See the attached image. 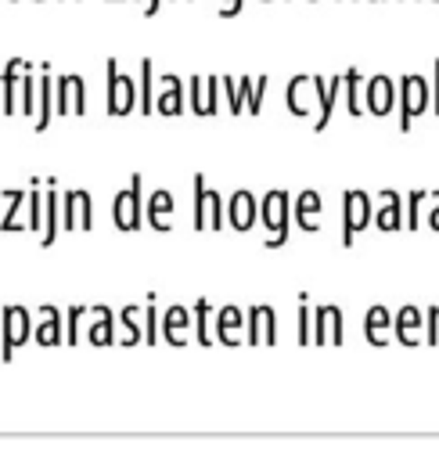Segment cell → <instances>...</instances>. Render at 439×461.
Wrapping results in <instances>:
<instances>
[{
    "instance_id": "1",
    "label": "cell",
    "mask_w": 439,
    "mask_h": 461,
    "mask_svg": "<svg viewBox=\"0 0 439 461\" xmlns=\"http://www.w3.org/2000/svg\"><path fill=\"white\" fill-rule=\"evenodd\" d=\"M104 79H108V86H104V112L115 115V119L130 115V112L140 104V83H137L133 76H126V72L115 65V58H108Z\"/></svg>"
},
{
    "instance_id": "2",
    "label": "cell",
    "mask_w": 439,
    "mask_h": 461,
    "mask_svg": "<svg viewBox=\"0 0 439 461\" xmlns=\"http://www.w3.org/2000/svg\"><path fill=\"white\" fill-rule=\"evenodd\" d=\"M288 202H291V198H288V191H281V187H273V191H266V194L259 198V220H263V227H266V249H281V245L288 241V223L295 220Z\"/></svg>"
},
{
    "instance_id": "3",
    "label": "cell",
    "mask_w": 439,
    "mask_h": 461,
    "mask_svg": "<svg viewBox=\"0 0 439 461\" xmlns=\"http://www.w3.org/2000/svg\"><path fill=\"white\" fill-rule=\"evenodd\" d=\"M144 187H140V173H133V180L115 194V202H112V223H115V230H140V223L148 220V212H144Z\"/></svg>"
},
{
    "instance_id": "4",
    "label": "cell",
    "mask_w": 439,
    "mask_h": 461,
    "mask_svg": "<svg viewBox=\"0 0 439 461\" xmlns=\"http://www.w3.org/2000/svg\"><path fill=\"white\" fill-rule=\"evenodd\" d=\"M428 104H432V86H428V79H425L421 72H407V76L399 79V104H396V112H399V130H410L414 119H417Z\"/></svg>"
},
{
    "instance_id": "5",
    "label": "cell",
    "mask_w": 439,
    "mask_h": 461,
    "mask_svg": "<svg viewBox=\"0 0 439 461\" xmlns=\"http://www.w3.org/2000/svg\"><path fill=\"white\" fill-rule=\"evenodd\" d=\"M374 220V202L367 191L349 187L342 191V245H353L356 234Z\"/></svg>"
},
{
    "instance_id": "6",
    "label": "cell",
    "mask_w": 439,
    "mask_h": 461,
    "mask_svg": "<svg viewBox=\"0 0 439 461\" xmlns=\"http://www.w3.org/2000/svg\"><path fill=\"white\" fill-rule=\"evenodd\" d=\"M32 335H36L32 313H29L25 306H18V303H7V306H4V360H11L14 349L25 346Z\"/></svg>"
},
{
    "instance_id": "7",
    "label": "cell",
    "mask_w": 439,
    "mask_h": 461,
    "mask_svg": "<svg viewBox=\"0 0 439 461\" xmlns=\"http://www.w3.org/2000/svg\"><path fill=\"white\" fill-rule=\"evenodd\" d=\"M54 112L58 115H86V83L76 72H61L54 83Z\"/></svg>"
},
{
    "instance_id": "8",
    "label": "cell",
    "mask_w": 439,
    "mask_h": 461,
    "mask_svg": "<svg viewBox=\"0 0 439 461\" xmlns=\"http://www.w3.org/2000/svg\"><path fill=\"white\" fill-rule=\"evenodd\" d=\"M94 227V198L83 187L61 194V230H90Z\"/></svg>"
},
{
    "instance_id": "9",
    "label": "cell",
    "mask_w": 439,
    "mask_h": 461,
    "mask_svg": "<svg viewBox=\"0 0 439 461\" xmlns=\"http://www.w3.org/2000/svg\"><path fill=\"white\" fill-rule=\"evenodd\" d=\"M313 346H345V317L335 303L313 310Z\"/></svg>"
},
{
    "instance_id": "10",
    "label": "cell",
    "mask_w": 439,
    "mask_h": 461,
    "mask_svg": "<svg viewBox=\"0 0 439 461\" xmlns=\"http://www.w3.org/2000/svg\"><path fill=\"white\" fill-rule=\"evenodd\" d=\"M363 104H367V112L378 119V115H389L396 104H399V83L392 79V76H385V72H378V76H371L367 83H363Z\"/></svg>"
},
{
    "instance_id": "11",
    "label": "cell",
    "mask_w": 439,
    "mask_h": 461,
    "mask_svg": "<svg viewBox=\"0 0 439 461\" xmlns=\"http://www.w3.org/2000/svg\"><path fill=\"white\" fill-rule=\"evenodd\" d=\"M309 97H317L320 104V76H291L288 86H284V101H288V112L291 115H309Z\"/></svg>"
},
{
    "instance_id": "12",
    "label": "cell",
    "mask_w": 439,
    "mask_h": 461,
    "mask_svg": "<svg viewBox=\"0 0 439 461\" xmlns=\"http://www.w3.org/2000/svg\"><path fill=\"white\" fill-rule=\"evenodd\" d=\"M255 220H259V198H255L252 191L237 187V191L230 194V202H227V223H230L237 234H245V230L255 227Z\"/></svg>"
},
{
    "instance_id": "13",
    "label": "cell",
    "mask_w": 439,
    "mask_h": 461,
    "mask_svg": "<svg viewBox=\"0 0 439 461\" xmlns=\"http://www.w3.org/2000/svg\"><path fill=\"white\" fill-rule=\"evenodd\" d=\"M273 342H277L273 306H252L248 310V328H245V346H273Z\"/></svg>"
},
{
    "instance_id": "14",
    "label": "cell",
    "mask_w": 439,
    "mask_h": 461,
    "mask_svg": "<svg viewBox=\"0 0 439 461\" xmlns=\"http://www.w3.org/2000/svg\"><path fill=\"white\" fill-rule=\"evenodd\" d=\"M320 212H324V198H320V191H313V187H306V191L291 202V216H295L299 230H306V234L320 230Z\"/></svg>"
},
{
    "instance_id": "15",
    "label": "cell",
    "mask_w": 439,
    "mask_h": 461,
    "mask_svg": "<svg viewBox=\"0 0 439 461\" xmlns=\"http://www.w3.org/2000/svg\"><path fill=\"white\" fill-rule=\"evenodd\" d=\"M245 328H248V313H241L237 306L216 310V339H220V346H241Z\"/></svg>"
},
{
    "instance_id": "16",
    "label": "cell",
    "mask_w": 439,
    "mask_h": 461,
    "mask_svg": "<svg viewBox=\"0 0 439 461\" xmlns=\"http://www.w3.org/2000/svg\"><path fill=\"white\" fill-rule=\"evenodd\" d=\"M184 90H187V86H184L173 72L162 76V83H158V90H155V112H158V115H169V119L180 115L184 104H187V101H184Z\"/></svg>"
},
{
    "instance_id": "17",
    "label": "cell",
    "mask_w": 439,
    "mask_h": 461,
    "mask_svg": "<svg viewBox=\"0 0 439 461\" xmlns=\"http://www.w3.org/2000/svg\"><path fill=\"white\" fill-rule=\"evenodd\" d=\"M378 198H381V205L374 209V227H378V230H403V227H407V223H403L407 202H403L392 187H385Z\"/></svg>"
},
{
    "instance_id": "18",
    "label": "cell",
    "mask_w": 439,
    "mask_h": 461,
    "mask_svg": "<svg viewBox=\"0 0 439 461\" xmlns=\"http://www.w3.org/2000/svg\"><path fill=\"white\" fill-rule=\"evenodd\" d=\"M421 328H425V313H421L417 306H403V310L392 317V335H396V342L407 346V349L421 346V339H417Z\"/></svg>"
},
{
    "instance_id": "19",
    "label": "cell",
    "mask_w": 439,
    "mask_h": 461,
    "mask_svg": "<svg viewBox=\"0 0 439 461\" xmlns=\"http://www.w3.org/2000/svg\"><path fill=\"white\" fill-rule=\"evenodd\" d=\"M40 346H61L65 342V313L58 306H40V321H36V335Z\"/></svg>"
},
{
    "instance_id": "20",
    "label": "cell",
    "mask_w": 439,
    "mask_h": 461,
    "mask_svg": "<svg viewBox=\"0 0 439 461\" xmlns=\"http://www.w3.org/2000/svg\"><path fill=\"white\" fill-rule=\"evenodd\" d=\"M29 68L25 58H11L7 68H4V112L7 115H18L22 112V72Z\"/></svg>"
},
{
    "instance_id": "21",
    "label": "cell",
    "mask_w": 439,
    "mask_h": 461,
    "mask_svg": "<svg viewBox=\"0 0 439 461\" xmlns=\"http://www.w3.org/2000/svg\"><path fill=\"white\" fill-rule=\"evenodd\" d=\"M144 212H148L151 230H169V227H173V216H176V198H173L166 187H158V191H151Z\"/></svg>"
},
{
    "instance_id": "22",
    "label": "cell",
    "mask_w": 439,
    "mask_h": 461,
    "mask_svg": "<svg viewBox=\"0 0 439 461\" xmlns=\"http://www.w3.org/2000/svg\"><path fill=\"white\" fill-rule=\"evenodd\" d=\"M194 324V310H187V306H169L166 313H162V339L169 342V346H187V339H184V331Z\"/></svg>"
},
{
    "instance_id": "23",
    "label": "cell",
    "mask_w": 439,
    "mask_h": 461,
    "mask_svg": "<svg viewBox=\"0 0 439 461\" xmlns=\"http://www.w3.org/2000/svg\"><path fill=\"white\" fill-rule=\"evenodd\" d=\"M54 115H58V112H54V76H50V65L43 61V65H40V104H36L32 130H47Z\"/></svg>"
},
{
    "instance_id": "24",
    "label": "cell",
    "mask_w": 439,
    "mask_h": 461,
    "mask_svg": "<svg viewBox=\"0 0 439 461\" xmlns=\"http://www.w3.org/2000/svg\"><path fill=\"white\" fill-rule=\"evenodd\" d=\"M94 321L86 324V342L90 346H115V313L108 306H90Z\"/></svg>"
},
{
    "instance_id": "25",
    "label": "cell",
    "mask_w": 439,
    "mask_h": 461,
    "mask_svg": "<svg viewBox=\"0 0 439 461\" xmlns=\"http://www.w3.org/2000/svg\"><path fill=\"white\" fill-rule=\"evenodd\" d=\"M389 331H392V313L385 306H371L363 313V339L371 346H389Z\"/></svg>"
},
{
    "instance_id": "26",
    "label": "cell",
    "mask_w": 439,
    "mask_h": 461,
    "mask_svg": "<svg viewBox=\"0 0 439 461\" xmlns=\"http://www.w3.org/2000/svg\"><path fill=\"white\" fill-rule=\"evenodd\" d=\"M342 90H345V76H331V79H324V86H320V112H317L313 130H327L331 112H335V101H338Z\"/></svg>"
},
{
    "instance_id": "27",
    "label": "cell",
    "mask_w": 439,
    "mask_h": 461,
    "mask_svg": "<svg viewBox=\"0 0 439 461\" xmlns=\"http://www.w3.org/2000/svg\"><path fill=\"white\" fill-rule=\"evenodd\" d=\"M58 180L47 176V220H43V234H40V245L50 249L58 241Z\"/></svg>"
},
{
    "instance_id": "28",
    "label": "cell",
    "mask_w": 439,
    "mask_h": 461,
    "mask_svg": "<svg viewBox=\"0 0 439 461\" xmlns=\"http://www.w3.org/2000/svg\"><path fill=\"white\" fill-rule=\"evenodd\" d=\"M363 72L360 68H345V112L349 115H363L367 104H363Z\"/></svg>"
},
{
    "instance_id": "29",
    "label": "cell",
    "mask_w": 439,
    "mask_h": 461,
    "mask_svg": "<svg viewBox=\"0 0 439 461\" xmlns=\"http://www.w3.org/2000/svg\"><path fill=\"white\" fill-rule=\"evenodd\" d=\"M43 220H47V191H40V180H29V230L43 234Z\"/></svg>"
},
{
    "instance_id": "30",
    "label": "cell",
    "mask_w": 439,
    "mask_h": 461,
    "mask_svg": "<svg viewBox=\"0 0 439 461\" xmlns=\"http://www.w3.org/2000/svg\"><path fill=\"white\" fill-rule=\"evenodd\" d=\"M137 83H140V112L148 115L155 108V90H158L155 86V61L151 58H140V79Z\"/></svg>"
},
{
    "instance_id": "31",
    "label": "cell",
    "mask_w": 439,
    "mask_h": 461,
    "mask_svg": "<svg viewBox=\"0 0 439 461\" xmlns=\"http://www.w3.org/2000/svg\"><path fill=\"white\" fill-rule=\"evenodd\" d=\"M191 191H194V202H191V223H194V230H209V227H205V198H209V184H205L202 173H194Z\"/></svg>"
},
{
    "instance_id": "32",
    "label": "cell",
    "mask_w": 439,
    "mask_h": 461,
    "mask_svg": "<svg viewBox=\"0 0 439 461\" xmlns=\"http://www.w3.org/2000/svg\"><path fill=\"white\" fill-rule=\"evenodd\" d=\"M4 198H7V212H4V220H0V230L11 234V230H18V212H22V205H29V191L7 187Z\"/></svg>"
},
{
    "instance_id": "33",
    "label": "cell",
    "mask_w": 439,
    "mask_h": 461,
    "mask_svg": "<svg viewBox=\"0 0 439 461\" xmlns=\"http://www.w3.org/2000/svg\"><path fill=\"white\" fill-rule=\"evenodd\" d=\"M205 227L209 230H223L227 227V202L212 187H209V198H205Z\"/></svg>"
},
{
    "instance_id": "34",
    "label": "cell",
    "mask_w": 439,
    "mask_h": 461,
    "mask_svg": "<svg viewBox=\"0 0 439 461\" xmlns=\"http://www.w3.org/2000/svg\"><path fill=\"white\" fill-rule=\"evenodd\" d=\"M191 310H194V342L198 346H212V339H209V321H216L212 317V303L209 299H198Z\"/></svg>"
},
{
    "instance_id": "35",
    "label": "cell",
    "mask_w": 439,
    "mask_h": 461,
    "mask_svg": "<svg viewBox=\"0 0 439 461\" xmlns=\"http://www.w3.org/2000/svg\"><path fill=\"white\" fill-rule=\"evenodd\" d=\"M299 346H313V310H309V295H299Z\"/></svg>"
},
{
    "instance_id": "36",
    "label": "cell",
    "mask_w": 439,
    "mask_h": 461,
    "mask_svg": "<svg viewBox=\"0 0 439 461\" xmlns=\"http://www.w3.org/2000/svg\"><path fill=\"white\" fill-rule=\"evenodd\" d=\"M162 331V313L155 310V292L148 295V310H144V346H155Z\"/></svg>"
},
{
    "instance_id": "37",
    "label": "cell",
    "mask_w": 439,
    "mask_h": 461,
    "mask_svg": "<svg viewBox=\"0 0 439 461\" xmlns=\"http://www.w3.org/2000/svg\"><path fill=\"white\" fill-rule=\"evenodd\" d=\"M428 198H432V194L421 191V187H414V191L407 194V230H417V227H421V205H425Z\"/></svg>"
},
{
    "instance_id": "38",
    "label": "cell",
    "mask_w": 439,
    "mask_h": 461,
    "mask_svg": "<svg viewBox=\"0 0 439 461\" xmlns=\"http://www.w3.org/2000/svg\"><path fill=\"white\" fill-rule=\"evenodd\" d=\"M90 310L86 306H68L65 310V346H79V324Z\"/></svg>"
},
{
    "instance_id": "39",
    "label": "cell",
    "mask_w": 439,
    "mask_h": 461,
    "mask_svg": "<svg viewBox=\"0 0 439 461\" xmlns=\"http://www.w3.org/2000/svg\"><path fill=\"white\" fill-rule=\"evenodd\" d=\"M137 313H140V306H126V310L119 313V321H122V328H126V342H122V346H137V342L144 339V328H140Z\"/></svg>"
},
{
    "instance_id": "40",
    "label": "cell",
    "mask_w": 439,
    "mask_h": 461,
    "mask_svg": "<svg viewBox=\"0 0 439 461\" xmlns=\"http://www.w3.org/2000/svg\"><path fill=\"white\" fill-rule=\"evenodd\" d=\"M421 346H439V306L425 310V339Z\"/></svg>"
},
{
    "instance_id": "41",
    "label": "cell",
    "mask_w": 439,
    "mask_h": 461,
    "mask_svg": "<svg viewBox=\"0 0 439 461\" xmlns=\"http://www.w3.org/2000/svg\"><path fill=\"white\" fill-rule=\"evenodd\" d=\"M220 94H223V79H220V76H209V79H205V115H216Z\"/></svg>"
},
{
    "instance_id": "42",
    "label": "cell",
    "mask_w": 439,
    "mask_h": 461,
    "mask_svg": "<svg viewBox=\"0 0 439 461\" xmlns=\"http://www.w3.org/2000/svg\"><path fill=\"white\" fill-rule=\"evenodd\" d=\"M187 90H191V112L194 115H205V83H202V76H191Z\"/></svg>"
},
{
    "instance_id": "43",
    "label": "cell",
    "mask_w": 439,
    "mask_h": 461,
    "mask_svg": "<svg viewBox=\"0 0 439 461\" xmlns=\"http://www.w3.org/2000/svg\"><path fill=\"white\" fill-rule=\"evenodd\" d=\"M263 97H266V76H259V79L252 83V97H248V112H252V115H259Z\"/></svg>"
},
{
    "instance_id": "44",
    "label": "cell",
    "mask_w": 439,
    "mask_h": 461,
    "mask_svg": "<svg viewBox=\"0 0 439 461\" xmlns=\"http://www.w3.org/2000/svg\"><path fill=\"white\" fill-rule=\"evenodd\" d=\"M223 79V97L230 101V115H237V79H230V76H220Z\"/></svg>"
},
{
    "instance_id": "45",
    "label": "cell",
    "mask_w": 439,
    "mask_h": 461,
    "mask_svg": "<svg viewBox=\"0 0 439 461\" xmlns=\"http://www.w3.org/2000/svg\"><path fill=\"white\" fill-rule=\"evenodd\" d=\"M432 115H439V58L432 61Z\"/></svg>"
},
{
    "instance_id": "46",
    "label": "cell",
    "mask_w": 439,
    "mask_h": 461,
    "mask_svg": "<svg viewBox=\"0 0 439 461\" xmlns=\"http://www.w3.org/2000/svg\"><path fill=\"white\" fill-rule=\"evenodd\" d=\"M428 227L439 230V191H432V209H428Z\"/></svg>"
},
{
    "instance_id": "47",
    "label": "cell",
    "mask_w": 439,
    "mask_h": 461,
    "mask_svg": "<svg viewBox=\"0 0 439 461\" xmlns=\"http://www.w3.org/2000/svg\"><path fill=\"white\" fill-rule=\"evenodd\" d=\"M241 4H245V0H227L220 14H223V18H230V14H237V11H241Z\"/></svg>"
},
{
    "instance_id": "48",
    "label": "cell",
    "mask_w": 439,
    "mask_h": 461,
    "mask_svg": "<svg viewBox=\"0 0 439 461\" xmlns=\"http://www.w3.org/2000/svg\"><path fill=\"white\" fill-rule=\"evenodd\" d=\"M158 7H162V0H144V14H158Z\"/></svg>"
},
{
    "instance_id": "49",
    "label": "cell",
    "mask_w": 439,
    "mask_h": 461,
    "mask_svg": "<svg viewBox=\"0 0 439 461\" xmlns=\"http://www.w3.org/2000/svg\"><path fill=\"white\" fill-rule=\"evenodd\" d=\"M169 4H173V0H169Z\"/></svg>"
},
{
    "instance_id": "50",
    "label": "cell",
    "mask_w": 439,
    "mask_h": 461,
    "mask_svg": "<svg viewBox=\"0 0 439 461\" xmlns=\"http://www.w3.org/2000/svg\"><path fill=\"white\" fill-rule=\"evenodd\" d=\"M140 4H144V0H140Z\"/></svg>"
}]
</instances>
